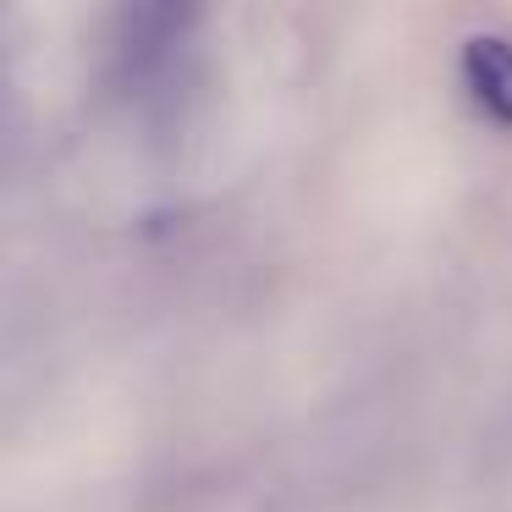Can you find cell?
<instances>
[{"mask_svg": "<svg viewBox=\"0 0 512 512\" xmlns=\"http://www.w3.org/2000/svg\"><path fill=\"white\" fill-rule=\"evenodd\" d=\"M463 78L474 89V100L485 105L496 122H512V45L496 34L468 39L463 50Z\"/></svg>", "mask_w": 512, "mask_h": 512, "instance_id": "obj_1", "label": "cell"}]
</instances>
